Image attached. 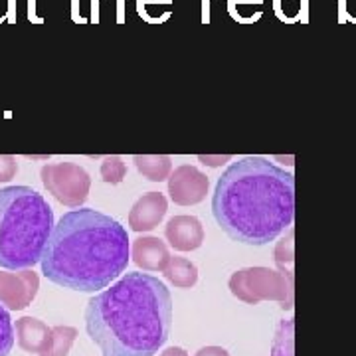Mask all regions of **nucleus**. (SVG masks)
Instances as JSON below:
<instances>
[{"mask_svg":"<svg viewBox=\"0 0 356 356\" xmlns=\"http://www.w3.org/2000/svg\"><path fill=\"white\" fill-rule=\"evenodd\" d=\"M166 242L177 252H194L204 242L202 222L196 216H175L165 228Z\"/></svg>","mask_w":356,"mask_h":356,"instance_id":"obj_10","label":"nucleus"},{"mask_svg":"<svg viewBox=\"0 0 356 356\" xmlns=\"http://www.w3.org/2000/svg\"><path fill=\"white\" fill-rule=\"evenodd\" d=\"M129 254L125 226L93 208H81L65 212L54 226L40 266L51 283L93 293L125 273Z\"/></svg>","mask_w":356,"mask_h":356,"instance_id":"obj_3","label":"nucleus"},{"mask_svg":"<svg viewBox=\"0 0 356 356\" xmlns=\"http://www.w3.org/2000/svg\"><path fill=\"white\" fill-rule=\"evenodd\" d=\"M159 356H188V353L184 348H180V346H170V348L163 350Z\"/></svg>","mask_w":356,"mask_h":356,"instance_id":"obj_23","label":"nucleus"},{"mask_svg":"<svg viewBox=\"0 0 356 356\" xmlns=\"http://www.w3.org/2000/svg\"><path fill=\"white\" fill-rule=\"evenodd\" d=\"M356 24V0H341V22Z\"/></svg>","mask_w":356,"mask_h":356,"instance_id":"obj_21","label":"nucleus"},{"mask_svg":"<svg viewBox=\"0 0 356 356\" xmlns=\"http://www.w3.org/2000/svg\"><path fill=\"white\" fill-rule=\"evenodd\" d=\"M273 8L281 22H287V24H293L297 20L307 22L305 0H273Z\"/></svg>","mask_w":356,"mask_h":356,"instance_id":"obj_16","label":"nucleus"},{"mask_svg":"<svg viewBox=\"0 0 356 356\" xmlns=\"http://www.w3.org/2000/svg\"><path fill=\"white\" fill-rule=\"evenodd\" d=\"M40 289L38 273L34 269L0 271V305L8 311H22L30 305Z\"/></svg>","mask_w":356,"mask_h":356,"instance_id":"obj_7","label":"nucleus"},{"mask_svg":"<svg viewBox=\"0 0 356 356\" xmlns=\"http://www.w3.org/2000/svg\"><path fill=\"white\" fill-rule=\"evenodd\" d=\"M166 210H168V202H166L165 194H161V192H147L131 208V212H129V226L137 234L151 232V229H154L163 222V218L166 216Z\"/></svg>","mask_w":356,"mask_h":356,"instance_id":"obj_9","label":"nucleus"},{"mask_svg":"<svg viewBox=\"0 0 356 356\" xmlns=\"http://www.w3.org/2000/svg\"><path fill=\"white\" fill-rule=\"evenodd\" d=\"M194 356H229V353L222 346H204Z\"/></svg>","mask_w":356,"mask_h":356,"instance_id":"obj_22","label":"nucleus"},{"mask_svg":"<svg viewBox=\"0 0 356 356\" xmlns=\"http://www.w3.org/2000/svg\"><path fill=\"white\" fill-rule=\"evenodd\" d=\"M163 273H165L166 281H170L178 289H191L198 281L196 266L192 264L191 259L178 257V255H175V257L170 255V261H168V266H166Z\"/></svg>","mask_w":356,"mask_h":356,"instance_id":"obj_14","label":"nucleus"},{"mask_svg":"<svg viewBox=\"0 0 356 356\" xmlns=\"http://www.w3.org/2000/svg\"><path fill=\"white\" fill-rule=\"evenodd\" d=\"M42 184L51 196L67 208H79L88 200L91 178L83 166L76 163L46 165L40 170Z\"/></svg>","mask_w":356,"mask_h":356,"instance_id":"obj_6","label":"nucleus"},{"mask_svg":"<svg viewBox=\"0 0 356 356\" xmlns=\"http://www.w3.org/2000/svg\"><path fill=\"white\" fill-rule=\"evenodd\" d=\"M229 291L248 305L261 301H280L283 309H291L293 275L273 271L269 267H248L229 277Z\"/></svg>","mask_w":356,"mask_h":356,"instance_id":"obj_5","label":"nucleus"},{"mask_svg":"<svg viewBox=\"0 0 356 356\" xmlns=\"http://www.w3.org/2000/svg\"><path fill=\"white\" fill-rule=\"evenodd\" d=\"M54 226V210L40 192L0 188V267L20 271L40 264Z\"/></svg>","mask_w":356,"mask_h":356,"instance_id":"obj_4","label":"nucleus"},{"mask_svg":"<svg viewBox=\"0 0 356 356\" xmlns=\"http://www.w3.org/2000/svg\"><path fill=\"white\" fill-rule=\"evenodd\" d=\"M131 257L135 266L140 267L143 271H165L168 261H170V252L168 245L163 240L154 236H140L131 245Z\"/></svg>","mask_w":356,"mask_h":356,"instance_id":"obj_11","label":"nucleus"},{"mask_svg":"<svg viewBox=\"0 0 356 356\" xmlns=\"http://www.w3.org/2000/svg\"><path fill=\"white\" fill-rule=\"evenodd\" d=\"M16 341L26 353L42 355L51 343V329L36 317H22L16 321Z\"/></svg>","mask_w":356,"mask_h":356,"instance_id":"obj_12","label":"nucleus"},{"mask_svg":"<svg viewBox=\"0 0 356 356\" xmlns=\"http://www.w3.org/2000/svg\"><path fill=\"white\" fill-rule=\"evenodd\" d=\"M210 188L208 177L196 166L182 165L175 168L168 177V194L170 200L178 206H194L206 198Z\"/></svg>","mask_w":356,"mask_h":356,"instance_id":"obj_8","label":"nucleus"},{"mask_svg":"<svg viewBox=\"0 0 356 356\" xmlns=\"http://www.w3.org/2000/svg\"><path fill=\"white\" fill-rule=\"evenodd\" d=\"M14 346V327L10 313L4 305H0V356H8Z\"/></svg>","mask_w":356,"mask_h":356,"instance_id":"obj_19","label":"nucleus"},{"mask_svg":"<svg viewBox=\"0 0 356 356\" xmlns=\"http://www.w3.org/2000/svg\"><path fill=\"white\" fill-rule=\"evenodd\" d=\"M170 327V291L149 273H125L86 307V329L103 356L156 355L168 341Z\"/></svg>","mask_w":356,"mask_h":356,"instance_id":"obj_1","label":"nucleus"},{"mask_svg":"<svg viewBox=\"0 0 356 356\" xmlns=\"http://www.w3.org/2000/svg\"><path fill=\"white\" fill-rule=\"evenodd\" d=\"M18 172L16 159L10 154H0V182H10Z\"/></svg>","mask_w":356,"mask_h":356,"instance_id":"obj_20","label":"nucleus"},{"mask_svg":"<svg viewBox=\"0 0 356 356\" xmlns=\"http://www.w3.org/2000/svg\"><path fill=\"white\" fill-rule=\"evenodd\" d=\"M127 175V166L121 156H105L102 163V178L107 184H119Z\"/></svg>","mask_w":356,"mask_h":356,"instance_id":"obj_18","label":"nucleus"},{"mask_svg":"<svg viewBox=\"0 0 356 356\" xmlns=\"http://www.w3.org/2000/svg\"><path fill=\"white\" fill-rule=\"evenodd\" d=\"M77 331L74 327H54L51 329V343L50 346L40 356H67L72 346L76 343Z\"/></svg>","mask_w":356,"mask_h":356,"instance_id":"obj_15","label":"nucleus"},{"mask_svg":"<svg viewBox=\"0 0 356 356\" xmlns=\"http://www.w3.org/2000/svg\"><path fill=\"white\" fill-rule=\"evenodd\" d=\"M212 214L232 240L266 245L291 228L295 178L264 156L240 159L218 178Z\"/></svg>","mask_w":356,"mask_h":356,"instance_id":"obj_2","label":"nucleus"},{"mask_svg":"<svg viewBox=\"0 0 356 356\" xmlns=\"http://www.w3.org/2000/svg\"><path fill=\"white\" fill-rule=\"evenodd\" d=\"M273 356H293V318L281 321L273 341Z\"/></svg>","mask_w":356,"mask_h":356,"instance_id":"obj_17","label":"nucleus"},{"mask_svg":"<svg viewBox=\"0 0 356 356\" xmlns=\"http://www.w3.org/2000/svg\"><path fill=\"white\" fill-rule=\"evenodd\" d=\"M133 163L140 175L151 182L168 180L172 172V159L166 154H135Z\"/></svg>","mask_w":356,"mask_h":356,"instance_id":"obj_13","label":"nucleus"}]
</instances>
